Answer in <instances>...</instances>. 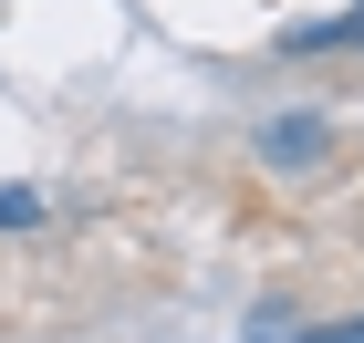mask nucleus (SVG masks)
I'll use <instances>...</instances> for the list:
<instances>
[{
	"mask_svg": "<svg viewBox=\"0 0 364 343\" xmlns=\"http://www.w3.org/2000/svg\"><path fill=\"white\" fill-rule=\"evenodd\" d=\"M260 156H271V167H323V156H333V125H323V114H271V125H260Z\"/></svg>",
	"mask_w": 364,
	"mask_h": 343,
	"instance_id": "1",
	"label": "nucleus"
},
{
	"mask_svg": "<svg viewBox=\"0 0 364 343\" xmlns=\"http://www.w3.org/2000/svg\"><path fill=\"white\" fill-rule=\"evenodd\" d=\"M343 42H364V11H343V21H291V31H281V53H343Z\"/></svg>",
	"mask_w": 364,
	"mask_h": 343,
	"instance_id": "2",
	"label": "nucleus"
},
{
	"mask_svg": "<svg viewBox=\"0 0 364 343\" xmlns=\"http://www.w3.org/2000/svg\"><path fill=\"white\" fill-rule=\"evenodd\" d=\"M42 219V187H0V229H31Z\"/></svg>",
	"mask_w": 364,
	"mask_h": 343,
	"instance_id": "3",
	"label": "nucleus"
},
{
	"mask_svg": "<svg viewBox=\"0 0 364 343\" xmlns=\"http://www.w3.org/2000/svg\"><path fill=\"white\" fill-rule=\"evenodd\" d=\"M312 343H364V322H323V333H312Z\"/></svg>",
	"mask_w": 364,
	"mask_h": 343,
	"instance_id": "4",
	"label": "nucleus"
}]
</instances>
